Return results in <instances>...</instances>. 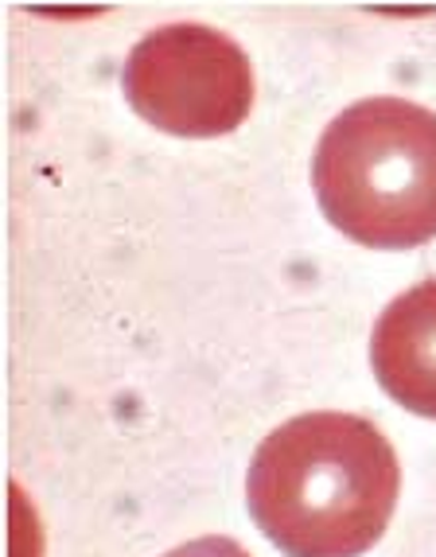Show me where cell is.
<instances>
[{"label": "cell", "instance_id": "obj_1", "mask_svg": "<svg viewBox=\"0 0 436 557\" xmlns=\"http://www.w3.org/2000/svg\"><path fill=\"white\" fill-rule=\"evenodd\" d=\"M401 465L374 421L316 409L261 441L246 472L258 530L285 557H362L386 534Z\"/></svg>", "mask_w": 436, "mask_h": 557}, {"label": "cell", "instance_id": "obj_3", "mask_svg": "<svg viewBox=\"0 0 436 557\" xmlns=\"http://www.w3.org/2000/svg\"><path fill=\"white\" fill-rule=\"evenodd\" d=\"M125 98L172 137H223L253 110V63L226 32L207 24L152 28L125 59Z\"/></svg>", "mask_w": 436, "mask_h": 557}, {"label": "cell", "instance_id": "obj_4", "mask_svg": "<svg viewBox=\"0 0 436 557\" xmlns=\"http://www.w3.org/2000/svg\"><path fill=\"white\" fill-rule=\"evenodd\" d=\"M371 367L401 409L436 421V277L382 308L371 332Z\"/></svg>", "mask_w": 436, "mask_h": 557}, {"label": "cell", "instance_id": "obj_2", "mask_svg": "<svg viewBox=\"0 0 436 557\" xmlns=\"http://www.w3.org/2000/svg\"><path fill=\"white\" fill-rule=\"evenodd\" d=\"M320 211L371 250H418L436 238V113L378 94L347 106L312 157Z\"/></svg>", "mask_w": 436, "mask_h": 557}, {"label": "cell", "instance_id": "obj_5", "mask_svg": "<svg viewBox=\"0 0 436 557\" xmlns=\"http://www.w3.org/2000/svg\"><path fill=\"white\" fill-rule=\"evenodd\" d=\"M164 557H253L241 542L226 539V534H207V539H191L184 546L167 549Z\"/></svg>", "mask_w": 436, "mask_h": 557}]
</instances>
